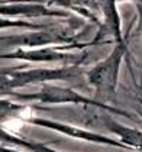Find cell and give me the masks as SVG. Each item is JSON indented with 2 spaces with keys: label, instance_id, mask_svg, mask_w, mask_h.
Returning <instances> with one entry per match:
<instances>
[{
  "label": "cell",
  "instance_id": "1",
  "mask_svg": "<svg viewBox=\"0 0 142 152\" xmlns=\"http://www.w3.org/2000/svg\"><path fill=\"white\" fill-rule=\"evenodd\" d=\"M31 112H32L31 109H25L23 112H20V115L18 117H12V119L6 120V122L3 123V128L6 129L7 132H10V133H18L20 129L23 128L26 120L31 116H34V113H31Z\"/></svg>",
  "mask_w": 142,
  "mask_h": 152
}]
</instances>
